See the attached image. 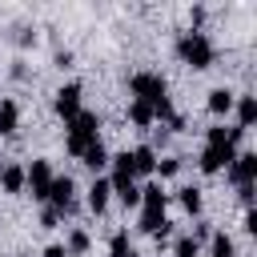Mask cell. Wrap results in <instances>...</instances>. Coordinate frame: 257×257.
<instances>
[{"label": "cell", "mask_w": 257, "mask_h": 257, "mask_svg": "<svg viewBox=\"0 0 257 257\" xmlns=\"http://www.w3.org/2000/svg\"><path fill=\"white\" fill-rule=\"evenodd\" d=\"M128 157H133V177H149V173H157V149H153V145H137Z\"/></svg>", "instance_id": "cell-9"}, {"label": "cell", "mask_w": 257, "mask_h": 257, "mask_svg": "<svg viewBox=\"0 0 257 257\" xmlns=\"http://www.w3.org/2000/svg\"><path fill=\"white\" fill-rule=\"evenodd\" d=\"M108 257H137V249H133V241H128V229H116V233L108 237Z\"/></svg>", "instance_id": "cell-17"}, {"label": "cell", "mask_w": 257, "mask_h": 257, "mask_svg": "<svg viewBox=\"0 0 257 257\" xmlns=\"http://www.w3.org/2000/svg\"><path fill=\"white\" fill-rule=\"evenodd\" d=\"M233 108H237V128H253V120H257V96H237L233 100Z\"/></svg>", "instance_id": "cell-10"}, {"label": "cell", "mask_w": 257, "mask_h": 257, "mask_svg": "<svg viewBox=\"0 0 257 257\" xmlns=\"http://www.w3.org/2000/svg\"><path fill=\"white\" fill-rule=\"evenodd\" d=\"M197 253H201V241H197L193 233L177 237V245H173V257H197Z\"/></svg>", "instance_id": "cell-22"}, {"label": "cell", "mask_w": 257, "mask_h": 257, "mask_svg": "<svg viewBox=\"0 0 257 257\" xmlns=\"http://www.w3.org/2000/svg\"><path fill=\"white\" fill-rule=\"evenodd\" d=\"M233 100H237V92H229V88H213L205 104H209V112H213V116H225V112L233 108Z\"/></svg>", "instance_id": "cell-13"}, {"label": "cell", "mask_w": 257, "mask_h": 257, "mask_svg": "<svg viewBox=\"0 0 257 257\" xmlns=\"http://www.w3.org/2000/svg\"><path fill=\"white\" fill-rule=\"evenodd\" d=\"M24 257H28V253H24Z\"/></svg>", "instance_id": "cell-28"}, {"label": "cell", "mask_w": 257, "mask_h": 257, "mask_svg": "<svg viewBox=\"0 0 257 257\" xmlns=\"http://www.w3.org/2000/svg\"><path fill=\"white\" fill-rule=\"evenodd\" d=\"M44 257H68V253H64V245H48V249H44Z\"/></svg>", "instance_id": "cell-27"}, {"label": "cell", "mask_w": 257, "mask_h": 257, "mask_svg": "<svg viewBox=\"0 0 257 257\" xmlns=\"http://www.w3.org/2000/svg\"><path fill=\"white\" fill-rule=\"evenodd\" d=\"M0 189L4 193H24V165H4L0 169Z\"/></svg>", "instance_id": "cell-12"}, {"label": "cell", "mask_w": 257, "mask_h": 257, "mask_svg": "<svg viewBox=\"0 0 257 257\" xmlns=\"http://www.w3.org/2000/svg\"><path fill=\"white\" fill-rule=\"evenodd\" d=\"M229 181L233 185H253L257 181V153H237L229 165Z\"/></svg>", "instance_id": "cell-8"}, {"label": "cell", "mask_w": 257, "mask_h": 257, "mask_svg": "<svg viewBox=\"0 0 257 257\" xmlns=\"http://www.w3.org/2000/svg\"><path fill=\"white\" fill-rule=\"evenodd\" d=\"M80 161H84V165H88V169H92V173H100V169H104V165H108V149H104V145H100V141H92V145H88V149H84V153H80Z\"/></svg>", "instance_id": "cell-16"}, {"label": "cell", "mask_w": 257, "mask_h": 257, "mask_svg": "<svg viewBox=\"0 0 257 257\" xmlns=\"http://www.w3.org/2000/svg\"><path fill=\"white\" fill-rule=\"evenodd\" d=\"M80 84H60L56 88V100H52V108H56V116H64V120H72L76 112H80Z\"/></svg>", "instance_id": "cell-7"}, {"label": "cell", "mask_w": 257, "mask_h": 257, "mask_svg": "<svg viewBox=\"0 0 257 257\" xmlns=\"http://www.w3.org/2000/svg\"><path fill=\"white\" fill-rule=\"evenodd\" d=\"M233 157H237V145H205L201 149V157H197V169L205 173V177H213V173H221V169H229L233 165Z\"/></svg>", "instance_id": "cell-4"}, {"label": "cell", "mask_w": 257, "mask_h": 257, "mask_svg": "<svg viewBox=\"0 0 257 257\" xmlns=\"http://www.w3.org/2000/svg\"><path fill=\"white\" fill-rule=\"evenodd\" d=\"M52 165L48 161H32L28 169H24V189L32 193V201H48V185H52Z\"/></svg>", "instance_id": "cell-5"}, {"label": "cell", "mask_w": 257, "mask_h": 257, "mask_svg": "<svg viewBox=\"0 0 257 257\" xmlns=\"http://www.w3.org/2000/svg\"><path fill=\"white\" fill-rule=\"evenodd\" d=\"M68 124V137H64V149L72 153V157H80L92 141H100V116L96 112H88V108H80L72 120H64Z\"/></svg>", "instance_id": "cell-1"}, {"label": "cell", "mask_w": 257, "mask_h": 257, "mask_svg": "<svg viewBox=\"0 0 257 257\" xmlns=\"http://www.w3.org/2000/svg\"><path fill=\"white\" fill-rule=\"evenodd\" d=\"M88 245H92V241H88V233H84V229H72V233H68V245H64V253H68V257H80Z\"/></svg>", "instance_id": "cell-21"}, {"label": "cell", "mask_w": 257, "mask_h": 257, "mask_svg": "<svg viewBox=\"0 0 257 257\" xmlns=\"http://www.w3.org/2000/svg\"><path fill=\"white\" fill-rule=\"evenodd\" d=\"M181 209L193 213V217L201 213V189H197V185H185V189H181Z\"/></svg>", "instance_id": "cell-20"}, {"label": "cell", "mask_w": 257, "mask_h": 257, "mask_svg": "<svg viewBox=\"0 0 257 257\" xmlns=\"http://www.w3.org/2000/svg\"><path fill=\"white\" fill-rule=\"evenodd\" d=\"M128 120H133L137 128L157 124V120H153V104H145V100H128Z\"/></svg>", "instance_id": "cell-18"}, {"label": "cell", "mask_w": 257, "mask_h": 257, "mask_svg": "<svg viewBox=\"0 0 257 257\" xmlns=\"http://www.w3.org/2000/svg\"><path fill=\"white\" fill-rule=\"evenodd\" d=\"M245 233H257V213L245 209Z\"/></svg>", "instance_id": "cell-26"}, {"label": "cell", "mask_w": 257, "mask_h": 257, "mask_svg": "<svg viewBox=\"0 0 257 257\" xmlns=\"http://www.w3.org/2000/svg\"><path fill=\"white\" fill-rule=\"evenodd\" d=\"M72 193H76V181H72L68 173H64V177H52V185H48V205L64 217V213H72V205H76Z\"/></svg>", "instance_id": "cell-6"}, {"label": "cell", "mask_w": 257, "mask_h": 257, "mask_svg": "<svg viewBox=\"0 0 257 257\" xmlns=\"http://www.w3.org/2000/svg\"><path fill=\"white\" fill-rule=\"evenodd\" d=\"M20 128V104L16 100H0V137H12Z\"/></svg>", "instance_id": "cell-11"}, {"label": "cell", "mask_w": 257, "mask_h": 257, "mask_svg": "<svg viewBox=\"0 0 257 257\" xmlns=\"http://www.w3.org/2000/svg\"><path fill=\"white\" fill-rule=\"evenodd\" d=\"M56 221H60V213H56V209L48 205V209L40 213V225H44V229H56Z\"/></svg>", "instance_id": "cell-24"}, {"label": "cell", "mask_w": 257, "mask_h": 257, "mask_svg": "<svg viewBox=\"0 0 257 257\" xmlns=\"http://www.w3.org/2000/svg\"><path fill=\"white\" fill-rule=\"evenodd\" d=\"M177 56H181L189 68H209V64H213V40H209L201 28H193V32H185V36L177 40Z\"/></svg>", "instance_id": "cell-2"}, {"label": "cell", "mask_w": 257, "mask_h": 257, "mask_svg": "<svg viewBox=\"0 0 257 257\" xmlns=\"http://www.w3.org/2000/svg\"><path fill=\"white\" fill-rule=\"evenodd\" d=\"M157 173H161V177H177V173H181V157H165V161H157Z\"/></svg>", "instance_id": "cell-23"}, {"label": "cell", "mask_w": 257, "mask_h": 257, "mask_svg": "<svg viewBox=\"0 0 257 257\" xmlns=\"http://www.w3.org/2000/svg\"><path fill=\"white\" fill-rule=\"evenodd\" d=\"M108 197H112V189H108V181H92V189H88V209L92 213H104L108 209Z\"/></svg>", "instance_id": "cell-14"}, {"label": "cell", "mask_w": 257, "mask_h": 257, "mask_svg": "<svg viewBox=\"0 0 257 257\" xmlns=\"http://www.w3.org/2000/svg\"><path fill=\"white\" fill-rule=\"evenodd\" d=\"M237 197H241L245 205H253V185H237Z\"/></svg>", "instance_id": "cell-25"}, {"label": "cell", "mask_w": 257, "mask_h": 257, "mask_svg": "<svg viewBox=\"0 0 257 257\" xmlns=\"http://www.w3.org/2000/svg\"><path fill=\"white\" fill-rule=\"evenodd\" d=\"M128 88H133V100H145V104H161L169 96V80L161 72H133Z\"/></svg>", "instance_id": "cell-3"}, {"label": "cell", "mask_w": 257, "mask_h": 257, "mask_svg": "<svg viewBox=\"0 0 257 257\" xmlns=\"http://www.w3.org/2000/svg\"><path fill=\"white\" fill-rule=\"evenodd\" d=\"M209 257H237L229 233H209Z\"/></svg>", "instance_id": "cell-19"}, {"label": "cell", "mask_w": 257, "mask_h": 257, "mask_svg": "<svg viewBox=\"0 0 257 257\" xmlns=\"http://www.w3.org/2000/svg\"><path fill=\"white\" fill-rule=\"evenodd\" d=\"M165 189L157 185V181H149V185H141V209H161L165 213Z\"/></svg>", "instance_id": "cell-15"}]
</instances>
